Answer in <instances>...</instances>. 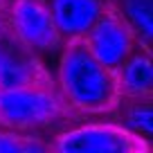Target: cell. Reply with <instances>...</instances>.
<instances>
[{
	"mask_svg": "<svg viewBox=\"0 0 153 153\" xmlns=\"http://www.w3.org/2000/svg\"><path fill=\"white\" fill-rule=\"evenodd\" d=\"M70 110L86 115L113 113L122 106L117 74L92 56L81 38L63 41L59 50L56 86Z\"/></svg>",
	"mask_w": 153,
	"mask_h": 153,
	"instance_id": "cell-1",
	"label": "cell"
},
{
	"mask_svg": "<svg viewBox=\"0 0 153 153\" xmlns=\"http://www.w3.org/2000/svg\"><path fill=\"white\" fill-rule=\"evenodd\" d=\"M72 113L54 86L0 88V126L20 133L38 131Z\"/></svg>",
	"mask_w": 153,
	"mask_h": 153,
	"instance_id": "cell-2",
	"label": "cell"
},
{
	"mask_svg": "<svg viewBox=\"0 0 153 153\" xmlns=\"http://www.w3.org/2000/svg\"><path fill=\"white\" fill-rule=\"evenodd\" d=\"M50 149L61 153H146L151 144L149 137H142L124 124L92 122L61 131Z\"/></svg>",
	"mask_w": 153,
	"mask_h": 153,
	"instance_id": "cell-3",
	"label": "cell"
},
{
	"mask_svg": "<svg viewBox=\"0 0 153 153\" xmlns=\"http://www.w3.org/2000/svg\"><path fill=\"white\" fill-rule=\"evenodd\" d=\"M81 41L92 52V56L99 59L110 70H117L137 45H144L133 32V27L126 23V18L120 14V9L115 7V2H106L104 11L83 34Z\"/></svg>",
	"mask_w": 153,
	"mask_h": 153,
	"instance_id": "cell-4",
	"label": "cell"
},
{
	"mask_svg": "<svg viewBox=\"0 0 153 153\" xmlns=\"http://www.w3.org/2000/svg\"><path fill=\"white\" fill-rule=\"evenodd\" d=\"M7 23L11 32L41 59L43 54L59 52L63 45L45 0H11Z\"/></svg>",
	"mask_w": 153,
	"mask_h": 153,
	"instance_id": "cell-5",
	"label": "cell"
},
{
	"mask_svg": "<svg viewBox=\"0 0 153 153\" xmlns=\"http://www.w3.org/2000/svg\"><path fill=\"white\" fill-rule=\"evenodd\" d=\"M54 86L43 59L11 32L9 23L0 27V88Z\"/></svg>",
	"mask_w": 153,
	"mask_h": 153,
	"instance_id": "cell-6",
	"label": "cell"
},
{
	"mask_svg": "<svg viewBox=\"0 0 153 153\" xmlns=\"http://www.w3.org/2000/svg\"><path fill=\"white\" fill-rule=\"evenodd\" d=\"M54 27L63 41L83 38L104 11L106 0H48Z\"/></svg>",
	"mask_w": 153,
	"mask_h": 153,
	"instance_id": "cell-7",
	"label": "cell"
},
{
	"mask_svg": "<svg viewBox=\"0 0 153 153\" xmlns=\"http://www.w3.org/2000/svg\"><path fill=\"white\" fill-rule=\"evenodd\" d=\"M122 99H142L153 95V68L149 45H137L117 70Z\"/></svg>",
	"mask_w": 153,
	"mask_h": 153,
	"instance_id": "cell-8",
	"label": "cell"
},
{
	"mask_svg": "<svg viewBox=\"0 0 153 153\" xmlns=\"http://www.w3.org/2000/svg\"><path fill=\"white\" fill-rule=\"evenodd\" d=\"M115 7L133 27L144 45L151 43L153 36V0H115Z\"/></svg>",
	"mask_w": 153,
	"mask_h": 153,
	"instance_id": "cell-9",
	"label": "cell"
},
{
	"mask_svg": "<svg viewBox=\"0 0 153 153\" xmlns=\"http://www.w3.org/2000/svg\"><path fill=\"white\" fill-rule=\"evenodd\" d=\"M126 101L124 108V126L142 137H151L153 133V108H151V97L142 99H122Z\"/></svg>",
	"mask_w": 153,
	"mask_h": 153,
	"instance_id": "cell-10",
	"label": "cell"
},
{
	"mask_svg": "<svg viewBox=\"0 0 153 153\" xmlns=\"http://www.w3.org/2000/svg\"><path fill=\"white\" fill-rule=\"evenodd\" d=\"M45 149H50V144L41 142L36 135L0 126V153H38Z\"/></svg>",
	"mask_w": 153,
	"mask_h": 153,
	"instance_id": "cell-11",
	"label": "cell"
},
{
	"mask_svg": "<svg viewBox=\"0 0 153 153\" xmlns=\"http://www.w3.org/2000/svg\"><path fill=\"white\" fill-rule=\"evenodd\" d=\"M5 7H7V0H0V11H5Z\"/></svg>",
	"mask_w": 153,
	"mask_h": 153,
	"instance_id": "cell-12",
	"label": "cell"
}]
</instances>
